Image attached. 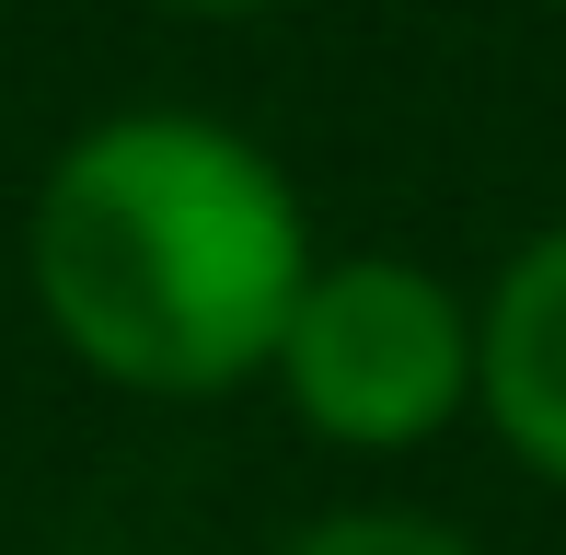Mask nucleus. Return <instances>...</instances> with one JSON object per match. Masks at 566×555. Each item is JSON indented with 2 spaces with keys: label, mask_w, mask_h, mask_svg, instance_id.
I'll return each mask as SVG.
<instances>
[{
  "label": "nucleus",
  "mask_w": 566,
  "mask_h": 555,
  "mask_svg": "<svg viewBox=\"0 0 566 555\" xmlns=\"http://www.w3.org/2000/svg\"><path fill=\"white\" fill-rule=\"evenodd\" d=\"M313 266L324 243L277 150L197 105L93 116L23 209V290L46 336L150 406H220L266 383Z\"/></svg>",
  "instance_id": "1"
},
{
  "label": "nucleus",
  "mask_w": 566,
  "mask_h": 555,
  "mask_svg": "<svg viewBox=\"0 0 566 555\" xmlns=\"http://www.w3.org/2000/svg\"><path fill=\"white\" fill-rule=\"evenodd\" d=\"M474 417L532 486L566 498V220H544L474 301Z\"/></svg>",
  "instance_id": "3"
},
{
  "label": "nucleus",
  "mask_w": 566,
  "mask_h": 555,
  "mask_svg": "<svg viewBox=\"0 0 566 555\" xmlns=\"http://www.w3.org/2000/svg\"><path fill=\"white\" fill-rule=\"evenodd\" d=\"M266 383L324 451H428L474 417V301L428 255H324L277 324Z\"/></svg>",
  "instance_id": "2"
},
{
  "label": "nucleus",
  "mask_w": 566,
  "mask_h": 555,
  "mask_svg": "<svg viewBox=\"0 0 566 555\" xmlns=\"http://www.w3.org/2000/svg\"><path fill=\"white\" fill-rule=\"evenodd\" d=\"M150 12H197V23H254V12H277V0H150Z\"/></svg>",
  "instance_id": "5"
},
{
  "label": "nucleus",
  "mask_w": 566,
  "mask_h": 555,
  "mask_svg": "<svg viewBox=\"0 0 566 555\" xmlns=\"http://www.w3.org/2000/svg\"><path fill=\"white\" fill-rule=\"evenodd\" d=\"M277 555H485V544L451 533L440 510H324V521H301Z\"/></svg>",
  "instance_id": "4"
}]
</instances>
